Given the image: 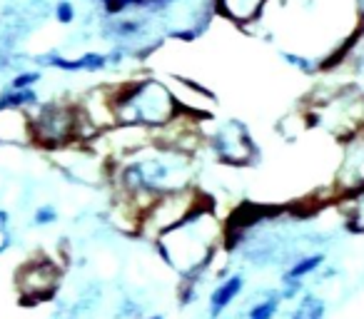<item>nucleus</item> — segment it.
<instances>
[{"mask_svg": "<svg viewBox=\"0 0 364 319\" xmlns=\"http://www.w3.org/2000/svg\"><path fill=\"white\" fill-rule=\"evenodd\" d=\"M228 227L205 200L180 225L155 239L162 262L182 277H205L218 249L228 242Z\"/></svg>", "mask_w": 364, "mask_h": 319, "instance_id": "f03ea898", "label": "nucleus"}, {"mask_svg": "<svg viewBox=\"0 0 364 319\" xmlns=\"http://www.w3.org/2000/svg\"><path fill=\"white\" fill-rule=\"evenodd\" d=\"M327 264V252L317 249V252H302L289 257V262L284 264L282 274H279V292H282L284 302L292 297H299L304 292V284L309 277L319 272Z\"/></svg>", "mask_w": 364, "mask_h": 319, "instance_id": "6e6552de", "label": "nucleus"}, {"mask_svg": "<svg viewBox=\"0 0 364 319\" xmlns=\"http://www.w3.org/2000/svg\"><path fill=\"white\" fill-rule=\"evenodd\" d=\"M145 319H165L162 314H150V317H145Z\"/></svg>", "mask_w": 364, "mask_h": 319, "instance_id": "5701e85b", "label": "nucleus"}, {"mask_svg": "<svg viewBox=\"0 0 364 319\" xmlns=\"http://www.w3.org/2000/svg\"><path fill=\"white\" fill-rule=\"evenodd\" d=\"M349 70H352V80L357 87H362L364 92V26L357 31V38L352 43H347V58Z\"/></svg>", "mask_w": 364, "mask_h": 319, "instance_id": "dca6fc26", "label": "nucleus"}, {"mask_svg": "<svg viewBox=\"0 0 364 319\" xmlns=\"http://www.w3.org/2000/svg\"><path fill=\"white\" fill-rule=\"evenodd\" d=\"M203 202H205V198L198 188H185V190H177V193L160 195V198H155L140 212L137 225H135V234L155 242L162 232H167L170 227L180 225L182 220L188 217L193 210H198Z\"/></svg>", "mask_w": 364, "mask_h": 319, "instance_id": "423d86ee", "label": "nucleus"}, {"mask_svg": "<svg viewBox=\"0 0 364 319\" xmlns=\"http://www.w3.org/2000/svg\"><path fill=\"white\" fill-rule=\"evenodd\" d=\"M107 180L115 188L117 205L130 212L132 225H137L140 212L155 198L195 188V157L152 135L140 147L112 160Z\"/></svg>", "mask_w": 364, "mask_h": 319, "instance_id": "f257e3e1", "label": "nucleus"}, {"mask_svg": "<svg viewBox=\"0 0 364 319\" xmlns=\"http://www.w3.org/2000/svg\"><path fill=\"white\" fill-rule=\"evenodd\" d=\"M0 195H3V190H0Z\"/></svg>", "mask_w": 364, "mask_h": 319, "instance_id": "b1692460", "label": "nucleus"}, {"mask_svg": "<svg viewBox=\"0 0 364 319\" xmlns=\"http://www.w3.org/2000/svg\"><path fill=\"white\" fill-rule=\"evenodd\" d=\"M41 95H38L36 87L31 90H18V87L8 85L6 90H0V107H8V110H23V112H33L41 105Z\"/></svg>", "mask_w": 364, "mask_h": 319, "instance_id": "2eb2a0df", "label": "nucleus"}, {"mask_svg": "<svg viewBox=\"0 0 364 319\" xmlns=\"http://www.w3.org/2000/svg\"><path fill=\"white\" fill-rule=\"evenodd\" d=\"M282 304H284V297L277 287L264 289L257 297L250 299V304L245 307V319H277Z\"/></svg>", "mask_w": 364, "mask_h": 319, "instance_id": "ddd939ff", "label": "nucleus"}, {"mask_svg": "<svg viewBox=\"0 0 364 319\" xmlns=\"http://www.w3.org/2000/svg\"><path fill=\"white\" fill-rule=\"evenodd\" d=\"M269 0H215V11L232 26H252L262 18Z\"/></svg>", "mask_w": 364, "mask_h": 319, "instance_id": "f8f14e48", "label": "nucleus"}, {"mask_svg": "<svg viewBox=\"0 0 364 319\" xmlns=\"http://www.w3.org/2000/svg\"><path fill=\"white\" fill-rule=\"evenodd\" d=\"M344 215H347V222L352 225V229L364 232V188H359L357 193L349 195Z\"/></svg>", "mask_w": 364, "mask_h": 319, "instance_id": "f3484780", "label": "nucleus"}, {"mask_svg": "<svg viewBox=\"0 0 364 319\" xmlns=\"http://www.w3.org/2000/svg\"><path fill=\"white\" fill-rule=\"evenodd\" d=\"M13 247V220L8 210H0V254Z\"/></svg>", "mask_w": 364, "mask_h": 319, "instance_id": "aec40b11", "label": "nucleus"}, {"mask_svg": "<svg viewBox=\"0 0 364 319\" xmlns=\"http://www.w3.org/2000/svg\"><path fill=\"white\" fill-rule=\"evenodd\" d=\"M31 135L36 147L58 152L70 145H82V142L92 140L97 130L87 122L77 102L43 100L31 112Z\"/></svg>", "mask_w": 364, "mask_h": 319, "instance_id": "20e7f679", "label": "nucleus"}, {"mask_svg": "<svg viewBox=\"0 0 364 319\" xmlns=\"http://www.w3.org/2000/svg\"><path fill=\"white\" fill-rule=\"evenodd\" d=\"M43 80L41 70H21L13 75V80L8 82L11 87H18V90H31V87H38V82Z\"/></svg>", "mask_w": 364, "mask_h": 319, "instance_id": "6ab92c4d", "label": "nucleus"}, {"mask_svg": "<svg viewBox=\"0 0 364 319\" xmlns=\"http://www.w3.org/2000/svg\"><path fill=\"white\" fill-rule=\"evenodd\" d=\"M324 317H327V302H324V297L304 289L294 299V307L287 319H324Z\"/></svg>", "mask_w": 364, "mask_h": 319, "instance_id": "4468645a", "label": "nucleus"}, {"mask_svg": "<svg viewBox=\"0 0 364 319\" xmlns=\"http://www.w3.org/2000/svg\"><path fill=\"white\" fill-rule=\"evenodd\" d=\"M58 220H60V210L53 202H43L33 210V225H36V227H53Z\"/></svg>", "mask_w": 364, "mask_h": 319, "instance_id": "a211bd4d", "label": "nucleus"}, {"mask_svg": "<svg viewBox=\"0 0 364 319\" xmlns=\"http://www.w3.org/2000/svg\"><path fill=\"white\" fill-rule=\"evenodd\" d=\"M107 97H110V115L115 127L145 130L150 135L167 130L185 112L172 87L157 77L127 80L107 90Z\"/></svg>", "mask_w": 364, "mask_h": 319, "instance_id": "7ed1b4c3", "label": "nucleus"}, {"mask_svg": "<svg viewBox=\"0 0 364 319\" xmlns=\"http://www.w3.org/2000/svg\"><path fill=\"white\" fill-rule=\"evenodd\" d=\"M75 6H73L70 0H58L55 3V21L60 23V26H70V23H75Z\"/></svg>", "mask_w": 364, "mask_h": 319, "instance_id": "412c9836", "label": "nucleus"}, {"mask_svg": "<svg viewBox=\"0 0 364 319\" xmlns=\"http://www.w3.org/2000/svg\"><path fill=\"white\" fill-rule=\"evenodd\" d=\"M200 137H203V145L210 150V155L228 168H245L257 157L252 132L237 117L213 120L208 130H203V125H200Z\"/></svg>", "mask_w": 364, "mask_h": 319, "instance_id": "39448f33", "label": "nucleus"}, {"mask_svg": "<svg viewBox=\"0 0 364 319\" xmlns=\"http://www.w3.org/2000/svg\"><path fill=\"white\" fill-rule=\"evenodd\" d=\"M352 8H354V18L359 21V28L364 26V0H352Z\"/></svg>", "mask_w": 364, "mask_h": 319, "instance_id": "4be33fe9", "label": "nucleus"}, {"mask_svg": "<svg viewBox=\"0 0 364 319\" xmlns=\"http://www.w3.org/2000/svg\"><path fill=\"white\" fill-rule=\"evenodd\" d=\"M245 287H247V279H245L242 272H228L225 277H220L218 284L208 294L210 319H223L235 307V302L242 297Z\"/></svg>", "mask_w": 364, "mask_h": 319, "instance_id": "1a4fd4ad", "label": "nucleus"}, {"mask_svg": "<svg viewBox=\"0 0 364 319\" xmlns=\"http://www.w3.org/2000/svg\"><path fill=\"white\" fill-rule=\"evenodd\" d=\"M63 282V267L53 257L38 254L16 269V292L23 304L50 302Z\"/></svg>", "mask_w": 364, "mask_h": 319, "instance_id": "0eeeda50", "label": "nucleus"}, {"mask_svg": "<svg viewBox=\"0 0 364 319\" xmlns=\"http://www.w3.org/2000/svg\"><path fill=\"white\" fill-rule=\"evenodd\" d=\"M122 55L120 50L117 53H82L77 58H63V55H43L38 58V63L46 67H55V70L63 72H102L112 65V58Z\"/></svg>", "mask_w": 364, "mask_h": 319, "instance_id": "9d476101", "label": "nucleus"}, {"mask_svg": "<svg viewBox=\"0 0 364 319\" xmlns=\"http://www.w3.org/2000/svg\"><path fill=\"white\" fill-rule=\"evenodd\" d=\"M0 145H33L31 112L0 107Z\"/></svg>", "mask_w": 364, "mask_h": 319, "instance_id": "9b49d317", "label": "nucleus"}]
</instances>
